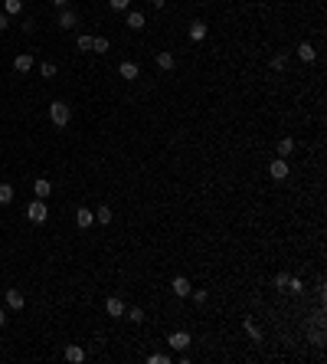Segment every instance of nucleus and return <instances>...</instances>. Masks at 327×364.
I'll use <instances>...</instances> for the list:
<instances>
[{
  "mask_svg": "<svg viewBox=\"0 0 327 364\" xmlns=\"http://www.w3.org/2000/svg\"><path fill=\"white\" fill-rule=\"evenodd\" d=\"M49 118H53V125H59V128H62V125H69L72 112H69V105H65V102H53V105H49Z\"/></svg>",
  "mask_w": 327,
  "mask_h": 364,
  "instance_id": "1",
  "label": "nucleus"
},
{
  "mask_svg": "<svg viewBox=\"0 0 327 364\" xmlns=\"http://www.w3.org/2000/svg\"><path fill=\"white\" fill-rule=\"evenodd\" d=\"M26 217H30L33 223H46V217H49V210H46V204H43V200L36 197V200L30 204V207H26Z\"/></svg>",
  "mask_w": 327,
  "mask_h": 364,
  "instance_id": "2",
  "label": "nucleus"
},
{
  "mask_svg": "<svg viewBox=\"0 0 327 364\" xmlns=\"http://www.w3.org/2000/svg\"><path fill=\"white\" fill-rule=\"evenodd\" d=\"M190 341H193V338H190L186 331H174V335L167 338V344H170V348H177V351H186V348H190Z\"/></svg>",
  "mask_w": 327,
  "mask_h": 364,
  "instance_id": "3",
  "label": "nucleus"
},
{
  "mask_svg": "<svg viewBox=\"0 0 327 364\" xmlns=\"http://www.w3.org/2000/svg\"><path fill=\"white\" fill-rule=\"evenodd\" d=\"M3 298H7V309H13V312H20L23 302H26L20 289H7V292H3Z\"/></svg>",
  "mask_w": 327,
  "mask_h": 364,
  "instance_id": "4",
  "label": "nucleus"
},
{
  "mask_svg": "<svg viewBox=\"0 0 327 364\" xmlns=\"http://www.w3.org/2000/svg\"><path fill=\"white\" fill-rule=\"evenodd\" d=\"M268 174H272L275 181H285V177H288V161H285V158H275L272 167H268Z\"/></svg>",
  "mask_w": 327,
  "mask_h": 364,
  "instance_id": "5",
  "label": "nucleus"
},
{
  "mask_svg": "<svg viewBox=\"0 0 327 364\" xmlns=\"http://www.w3.org/2000/svg\"><path fill=\"white\" fill-rule=\"evenodd\" d=\"M118 72L124 79H138V76H141V66H138V63H131V59H124V63L118 66Z\"/></svg>",
  "mask_w": 327,
  "mask_h": 364,
  "instance_id": "6",
  "label": "nucleus"
},
{
  "mask_svg": "<svg viewBox=\"0 0 327 364\" xmlns=\"http://www.w3.org/2000/svg\"><path fill=\"white\" fill-rule=\"evenodd\" d=\"M105 312H108V315H115V318H121V315H124V302L111 296L108 302H105Z\"/></svg>",
  "mask_w": 327,
  "mask_h": 364,
  "instance_id": "7",
  "label": "nucleus"
},
{
  "mask_svg": "<svg viewBox=\"0 0 327 364\" xmlns=\"http://www.w3.org/2000/svg\"><path fill=\"white\" fill-rule=\"evenodd\" d=\"M13 69H17V72H30V69H33V56L30 53H20L17 59H13Z\"/></svg>",
  "mask_w": 327,
  "mask_h": 364,
  "instance_id": "8",
  "label": "nucleus"
},
{
  "mask_svg": "<svg viewBox=\"0 0 327 364\" xmlns=\"http://www.w3.org/2000/svg\"><path fill=\"white\" fill-rule=\"evenodd\" d=\"M203 36H206V23H203V20H193V23H190V40H193V43H200Z\"/></svg>",
  "mask_w": 327,
  "mask_h": 364,
  "instance_id": "9",
  "label": "nucleus"
},
{
  "mask_svg": "<svg viewBox=\"0 0 327 364\" xmlns=\"http://www.w3.org/2000/svg\"><path fill=\"white\" fill-rule=\"evenodd\" d=\"M33 190H36V197H40V200H46V197H49V194H53V184H49L46 177H40V181L33 184Z\"/></svg>",
  "mask_w": 327,
  "mask_h": 364,
  "instance_id": "10",
  "label": "nucleus"
},
{
  "mask_svg": "<svg viewBox=\"0 0 327 364\" xmlns=\"http://www.w3.org/2000/svg\"><path fill=\"white\" fill-rule=\"evenodd\" d=\"M65 361H72V364H82V361H85V351H82L79 344H69V348H65Z\"/></svg>",
  "mask_w": 327,
  "mask_h": 364,
  "instance_id": "11",
  "label": "nucleus"
},
{
  "mask_svg": "<svg viewBox=\"0 0 327 364\" xmlns=\"http://www.w3.org/2000/svg\"><path fill=\"white\" fill-rule=\"evenodd\" d=\"M174 292H177V296H180V298H186V296H190V292H193V289H190V282H186L184 276H177V279H174Z\"/></svg>",
  "mask_w": 327,
  "mask_h": 364,
  "instance_id": "12",
  "label": "nucleus"
},
{
  "mask_svg": "<svg viewBox=\"0 0 327 364\" xmlns=\"http://www.w3.org/2000/svg\"><path fill=\"white\" fill-rule=\"evenodd\" d=\"M3 13H7V17L23 13V0H3Z\"/></svg>",
  "mask_w": 327,
  "mask_h": 364,
  "instance_id": "13",
  "label": "nucleus"
},
{
  "mask_svg": "<svg viewBox=\"0 0 327 364\" xmlns=\"http://www.w3.org/2000/svg\"><path fill=\"white\" fill-rule=\"evenodd\" d=\"M76 23H79V17H76V13H69V10H62V13H59V26H62V30H72Z\"/></svg>",
  "mask_w": 327,
  "mask_h": 364,
  "instance_id": "14",
  "label": "nucleus"
},
{
  "mask_svg": "<svg viewBox=\"0 0 327 364\" xmlns=\"http://www.w3.org/2000/svg\"><path fill=\"white\" fill-rule=\"evenodd\" d=\"M76 220H79V227H92V220H95V213H92V210H85V207H79Z\"/></svg>",
  "mask_w": 327,
  "mask_h": 364,
  "instance_id": "15",
  "label": "nucleus"
},
{
  "mask_svg": "<svg viewBox=\"0 0 327 364\" xmlns=\"http://www.w3.org/2000/svg\"><path fill=\"white\" fill-rule=\"evenodd\" d=\"M298 56H301V59H305V63H314V46H311V43H301V46H298Z\"/></svg>",
  "mask_w": 327,
  "mask_h": 364,
  "instance_id": "16",
  "label": "nucleus"
},
{
  "mask_svg": "<svg viewBox=\"0 0 327 364\" xmlns=\"http://www.w3.org/2000/svg\"><path fill=\"white\" fill-rule=\"evenodd\" d=\"M128 26L131 30H144V13H138V10L128 13Z\"/></svg>",
  "mask_w": 327,
  "mask_h": 364,
  "instance_id": "17",
  "label": "nucleus"
},
{
  "mask_svg": "<svg viewBox=\"0 0 327 364\" xmlns=\"http://www.w3.org/2000/svg\"><path fill=\"white\" fill-rule=\"evenodd\" d=\"M157 66H161V69H174L177 59H174L170 53H157Z\"/></svg>",
  "mask_w": 327,
  "mask_h": 364,
  "instance_id": "18",
  "label": "nucleus"
},
{
  "mask_svg": "<svg viewBox=\"0 0 327 364\" xmlns=\"http://www.w3.org/2000/svg\"><path fill=\"white\" fill-rule=\"evenodd\" d=\"M294 151V141L291 138H282V141H278V158H288Z\"/></svg>",
  "mask_w": 327,
  "mask_h": 364,
  "instance_id": "19",
  "label": "nucleus"
},
{
  "mask_svg": "<svg viewBox=\"0 0 327 364\" xmlns=\"http://www.w3.org/2000/svg\"><path fill=\"white\" fill-rule=\"evenodd\" d=\"M108 40H105V36H95V40H92V49H95V53H108Z\"/></svg>",
  "mask_w": 327,
  "mask_h": 364,
  "instance_id": "20",
  "label": "nucleus"
},
{
  "mask_svg": "<svg viewBox=\"0 0 327 364\" xmlns=\"http://www.w3.org/2000/svg\"><path fill=\"white\" fill-rule=\"evenodd\" d=\"M13 200V187L10 184H0V204H10Z\"/></svg>",
  "mask_w": 327,
  "mask_h": 364,
  "instance_id": "21",
  "label": "nucleus"
},
{
  "mask_svg": "<svg viewBox=\"0 0 327 364\" xmlns=\"http://www.w3.org/2000/svg\"><path fill=\"white\" fill-rule=\"evenodd\" d=\"M128 318L134 321V325H141V321H144V312L138 309V305H134V309H128Z\"/></svg>",
  "mask_w": 327,
  "mask_h": 364,
  "instance_id": "22",
  "label": "nucleus"
},
{
  "mask_svg": "<svg viewBox=\"0 0 327 364\" xmlns=\"http://www.w3.org/2000/svg\"><path fill=\"white\" fill-rule=\"evenodd\" d=\"M40 72H43V79H53V76H56V63H43V66H40Z\"/></svg>",
  "mask_w": 327,
  "mask_h": 364,
  "instance_id": "23",
  "label": "nucleus"
},
{
  "mask_svg": "<svg viewBox=\"0 0 327 364\" xmlns=\"http://www.w3.org/2000/svg\"><path fill=\"white\" fill-rule=\"evenodd\" d=\"M245 331H249L255 341H262V331H259V325H255V321H245Z\"/></svg>",
  "mask_w": 327,
  "mask_h": 364,
  "instance_id": "24",
  "label": "nucleus"
},
{
  "mask_svg": "<svg viewBox=\"0 0 327 364\" xmlns=\"http://www.w3.org/2000/svg\"><path fill=\"white\" fill-rule=\"evenodd\" d=\"M95 217H98V223H111V210H108V207H98Z\"/></svg>",
  "mask_w": 327,
  "mask_h": 364,
  "instance_id": "25",
  "label": "nucleus"
},
{
  "mask_svg": "<svg viewBox=\"0 0 327 364\" xmlns=\"http://www.w3.org/2000/svg\"><path fill=\"white\" fill-rule=\"evenodd\" d=\"M285 66H288V56H272V69H285Z\"/></svg>",
  "mask_w": 327,
  "mask_h": 364,
  "instance_id": "26",
  "label": "nucleus"
},
{
  "mask_svg": "<svg viewBox=\"0 0 327 364\" xmlns=\"http://www.w3.org/2000/svg\"><path fill=\"white\" fill-rule=\"evenodd\" d=\"M128 3H131V0H108L111 10H128Z\"/></svg>",
  "mask_w": 327,
  "mask_h": 364,
  "instance_id": "27",
  "label": "nucleus"
},
{
  "mask_svg": "<svg viewBox=\"0 0 327 364\" xmlns=\"http://www.w3.org/2000/svg\"><path fill=\"white\" fill-rule=\"evenodd\" d=\"M79 49L88 53V49H92V36H79Z\"/></svg>",
  "mask_w": 327,
  "mask_h": 364,
  "instance_id": "28",
  "label": "nucleus"
},
{
  "mask_svg": "<svg viewBox=\"0 0 327 364\" xmlns=\"http://www.w3.org/2000/svg\"><path fill=\"white\" fill-rule=\"evenodd\" d=\"M288 289H291V292H305V282H301V279H288Z\"/></svg>",
  "mask_w": 327,
  "mask_h": 364,
  "instance_id": "29",
  "label": "nucleus"
},
{
  "mask_svg": "<svg viewBox=\"0 0 327 364\" xmlns=\"http://www.w3.org/2000/svg\"><path fill=\"white\" fill-rule=\"evenodd\" d=\"M190 296H193V302L203 305V302H206V289H196V292H190Z\"/></svg>",
  "mask_w": 327,
  "mask_h": 364,
  "instance_id": "30",
  "label": "nucleus"
},
{
  "mask_svg": "<svg viewBox=\"0 0 327 364\" xmlns=\"http://www.w3.org/2000/svg\"><path fill=\"white\" fill-rule=\"evenodd\" d=\"M275 286L285 289V286H288V276H285V273H278V276H275Z\"/></svg>",
  "mask_w": 327,
  "mask_h": 364,
  "instance_id": "31",
  "label": "nucleus"
},
{
  "mask_svg": "<svg viewBox=\"0 0 327 364\" xmlns=\"http://www.w3.org/2000/svg\"><path fill=\"white\" fill-rule=\"evenodd\" d=\"M167 361H170L167 354H151V364H167Z\"/></svg>",
  "mask_w": 327,
  "mask_h": 364,
  "instance_id": "32",
  "label": "nucleus"
},
{
  "mask_svg": "<svg viewBox=\"0 0 327 364\" xmlns=\"http://www.w3.org/2000/svg\"><path fill=\"white\" fill-rule=\"evenodd\" d=\"M10 26V20H7V13H0V30H7Z\"/></svg>",
  "mask_w": 327,
  "mask_h": 364,
  "instance_id": "33",
  "label": "nucleus"
},
{
  "mask_svg": "<svg viewBox=\"0 0 327 364\" xmlns=\"http://www.w3.org/2000/svg\"><path fill=\"white\" fill-rule=\"evenodd\" d=\"M3 325H7V312L0 309V328H3Z\"/></svg>",
  "mask_w": 327,
  "mask_h": 364,
  "instance_id": "34",
  "label": "nucleus"
},
{
  "mask_svg": "<svg viewBox=\"0 0 327 364\" xmlns=\"http://www.w3.org/2000/svg\"><path fill=\"white\" fill-rule=\"evenodd\" d=\"M151 3H154V7H157V10H161V7H164V3H167V0H151Z\"/></svg>",
  "mask_w": 327,
  "mask_h": 364,
  "instance_id": "35",
  "label": "nucleus"
},
{
  "mask_svg": "<svg viewBox=\"0 0 327 364\" xmlns=\"http://www.w3.org/2000/svg\"><path fill=\"white\" fill-rule=\"evenodd\" d=\"M53 3H56V7H65V3H69V0H53Z\"/></svg>",
  "mask_w": 327,
  "mask_h": 364,
  "instance_id": "36",
  "label": "nucleus"
}]
</instances>
